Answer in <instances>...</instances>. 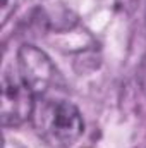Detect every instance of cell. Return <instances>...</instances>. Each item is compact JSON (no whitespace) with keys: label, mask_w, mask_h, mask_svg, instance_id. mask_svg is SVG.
Instances as JSON below:
<instances>
[{"label":"cell","mask_w":146,"mask_h":148,"mask_svg":"<svg viewBox=\"0 0 146 148\" xmlns=\"http://www.w3.org/2000/svg\"><path fill=\"white\" fill-rule=\"evenodd\" d=\"M31 119L38 136L53 148L72 147L84 131L81 112L67 100L40 97Z\"/></svg>","instance_id":"1"},{"label":"cell","mask_w":146,"mask_h":148,"mask_svg":"<svg viewBox=\"0 0 146 148\" xmlns=\"http://www.w3.org/2000/svg\"><path fill=\"white\" fill-rule=\"evenodd\" d=\"M17 60H19V74L29 84V88L35 91L38 98L48 97L50 91L65 86L55 64L43 50L33 45H24L17 53Z\"/></svg>","instance_id":"2"},{"label":"cell","mask_w":146,"mask_h":148,"mask_svg":"<svg viewBox=\"0 0 146 148\" xmlns=\"http://www.w3.org/2000/svg\"><path fill=\"white\" fill-rule=\"evenodd\" d=\"M36 95L23 76L14 71H5L2 76V124L5 127L21 126L33 117Z\"/></svg>","instance_id":"3"},{"label":"cell","mask_w":146,"mask_h":148,"mask_svg":"<svg viewBox=\"0 0 146 148\" xmlns=\"http://www.w3.org/2000/svg\"><path fill=\"white\" fill-rule=\"evenodd\" d=\"M16 3H17V0H3V10H2V19H3V23H7L10 12L16 9Z\"/></svg>","instance_id":"4"}]
</instances>
